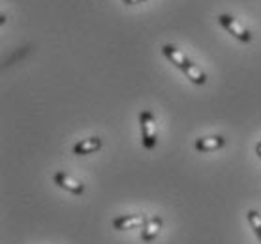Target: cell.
I'll return each instance as SVG.
<instances>
[{"mask_svg": "<svg viewBox=\"0 0 261 244\" xmlns=\"http://www.w3.org/2000/svg\"><path fill=\"white\" fill-rule=\"evenodd\" d=\"M162 53H164V57H166L173 66H177L178 70H180L186 77L190 79L194 85H205L207 83V75L201 72V68H197V66L194 64L186 55L180 53L175 45H169V43L164 45V47H162Z\"/></svg>", "mask_w": 261, "mask_h": 244, "instance_id": "cell-1", "label": "cell"}, {"mask_svg": "<svg viewBox=\"0 0 261 244\" xmlns=\"http://www.w3.org/2000/svg\"><path fill=\"white\" fill-rule=\"evenodd\" d=\"M139 126H141V143L147 150H152L158 143V133H156V119L150 111L139 113Z\"/></svg>", "mask_w": 261, "mask_h": 244, "instance_id": "cell-2", "label": "cell"}, {"mask_svg": "<svg viewBox=\"0 0 261 244\" xmlns=\"http://www.w3.org/2000/svg\"><path fill=\"white\" fill-rule=\"evenodd\" d=\"M218 23L222 24V26H224V29H226L233 38H237L239 42L248 43L250 40H252V34L244 29L243 24L239 23L237 19L231 17V15H227V13H222V15H218Z\"/></svg>", "mask_w": 261, "mask_h": 244, "instance_id": "cell-3", "label": "cell"}, {"mask_svg": "<svg viewBox=\"0 0 261 244\" xmlns=\"http://www.w3.org/2000/svg\"><path fill=\"white\" fill-rule=\"evenodd\" d=\"M53 182L59 186V188H62V190L73 194V196H83V194H85V184H83V182L75 180L73 177H70V175H68V173H64V171L55 173Z\"/></svg>", "mask_w": 261, "mask_h": 244, "instance_id": "cell-4", "label": "cell"}, {"mask_svg": "<svg viewBox=\"0 0 261 244\" xmlns=\"http://www.w3.org/2000/svg\"><path fill=\"white\" fill-rule=\"evenodd\" d=\"M147 218L143 214H122L113 218L111 222V227L115 231H132V229H137V227L145 226Z\"/></svg>", "mask_w": 261, "mask_h": 244, "instance_id": "cell-5", "label": "cell"}, {"mask_svg": "<svg viewBox=\"0 0 261 244\" xmlns=\"http://www.w3.org/2000/svg\"><path fill=\"white\" fill-rule=\"evenodd\" d=\"M162 226H164V220H162L160 216H150L147 218L145 222V226L141 227V240L143 242H152L162 231Z\"/></svg>", "mask_w": 261, "mask_h": 244, "instance_id": "cell-6", "label": "cell"}, {"mask_svg": "<svg viewBox=\"0 0 261 244\" xmlns=\"http://www.w3.org/2000/svg\"><path fill=\"white\" fill-rule=\"evenodd\" d=\"M224 145H226V139L222 135H208L196 139L194 147H196L197 152H214V150L222 149Z\"/></svg>", "mask_w": 261, "mask_h": 244, "instance_id": "cell-7", "label": "cell"}, {"mask_svg": "<svg viewBox=\"0 0 261 244\" xmlns=\"http://www.w3.org/2000/svg\"><path fill=\"white\" fill-rule=\"evenodd\" d=\"M101 149V139L100 137H89V139H83L79 143L73 145V154L75 156H87V154H94Z\"/></svg>", "mask_w": 261, "mask_h": 244, "instance_id": "cell-8", "label": "cell"}, {"mask_svg": "<svg viewBox=\"0 0 261 244\" xmlns=\"http://www.w3.org/2000/svg\"><path fill=\"white\" fill-rule=\"evenodd\" d=\"M246 222H248L250 229L254 231L255 238H257L261 244V212L255 210V208H250L248 212H246Z\"/></svg>", "mask_w": 261, "mask_h": 244, "instance_id": "cell-9", "label": "cell"}, {"mask_svg": "<svg viewBox=\"0 0 261 244\" xmlns=\"http://www.w3.org/2000/svg\"><path fill=\"white\" fill-rule=\"evenodd\" d=\"M126 6H134V4H141V2H145V0H122Z\"/></svg>", "mask_w": 261, "mask_h": 244, "instance_id": "cell-10", "label": "cell"}, {"mask_svg": "<svg viewBox=\"0 0 261 244\" xmlns=\"http://www.w3.org/2000/svg\"><path fill=\"white\" fill-rule=\"evenodd\" d=\"M255 154H257V158L261 160V141L257 145H255Z\"/></svg>", "mask_w": 261, "mask_h": 244, "instance_id": "cell-11", "label": "cell"}]
</instances>
